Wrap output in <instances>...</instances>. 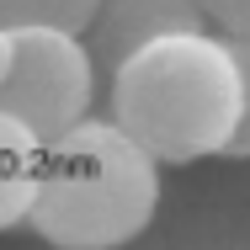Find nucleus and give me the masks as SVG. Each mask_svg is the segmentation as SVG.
<instances>
[{
  "label": "nucleus",
  "mask_w": 250,
  "mask_h": 250,
  "mask_svg": "<svg viewBox=\"0 0 250 250\" xmlns=\"http://www.w3.org/2000/svg\"><path fill=\"white\" fill-rule=\"evenodd\" d=\"M101 0H0V32H64L80 38Z\"/></svg>",
  "instance_id": "obj_6"
},
{
  "label": "nucleus",
  "mask_w": 250,
  "mask_h": 250,
  "mask_svg": "<svg viewBox=\"0 0 250 250\" xmlns=\"http://www.w3.org/2000/svg\"><path fill=\"white\" fill-rule=\"evenodd\" d=\"M160 208V165L112 117H85L43 149L27 224L53 250H123Z\"/></svg>",
  "instance_id": "obj_2"
},
{
  "label": "nucleus",
  "mask_w": 250,
  "mask_h": 250,
  "mask_svg": "<svg viewBox=\"0 0 250 250\" xmlns=\"http://www.w3.org/2000/svg\"><path fill=\"white\" fill-rule=\"evenodd\" d=\"M96 64L64 32H0V117L27 128L43 149L91 117Z\"/></svg>",
  "instance_id": "obj_3"
},
{
  "label": "nucleus",
  "mask_w": 250,
  "mask_h": 250,
  "mask_svg": "<svg viewBox=\"0 0 250 250\" xmlns=\"http://www.w3.org/2000/svg\"><path fill=\"white\" fill-rule=\"evenodd\" d=\"M112 123L154 165H192L229 149L240 123V75L213 32L165 38L112 69Z\"/></svg>",
  "instance_id": "obj_1"
},
{
  "label": "nucleus",
  "mask_w": 250,
  "mask_h": 250,
  "mask_svg": "<svg viewBox=\"0 0 250 250\" xmlns=\"http://www.w3.org/2000/svg\"><path fill=\"white\" fill-rule=\"evenodd\" d=\"M229 59H234V75H240V123H234V139H229L224 160H250V43H229Z\"/></svg>",
  "instance_id": "obj_7"
},
{
  "label": "nucleus",
  "mask_w": 250,
  "mask_h": 250,
  "mask_svg": "<svg viewBox=\"0 0 250 250\" xmlns=\"http://www.w3.org/2000/svg\"><path fill=\"white\" fill-rule=\"evenodd\" d=\"M192 32H208V16L197 0H101L80 43L91 53V64L117 69L123 59H133L149 43L192 38Z\"/></svg>",
  "instance_id": "obj_4"
},
{
  "label": "nucleus",
  "mask_w": 250,
  "mask_h": 250,
  "mask_svg": "<svg viewBox=\"0 0 250 250\" xmlns=\"http://www.w3.org/2000/svg\"><path fill=\"white\" fill-rule=\"evenodd\" d=\"M38 170H43V144L0 117V234L11 224H27V208L38 197Z\"/></svg>",
  "instance_id": "obj_5"
},
{
  "label": "nucleus",
  "mask_w": 250,
  "mask_h": 250,
  "mask_svg": "<svg viewBox=\"0 0 250 250\" xmlns=\"http://www.w3.org/2000/svg\"><path fill=\"white\" fill-rule=\"evenodd\" d=\"M197 5L229 43H250V0H197Z\"/></svg>",
  "instance_id": "obj_8"
}]
</instances>
